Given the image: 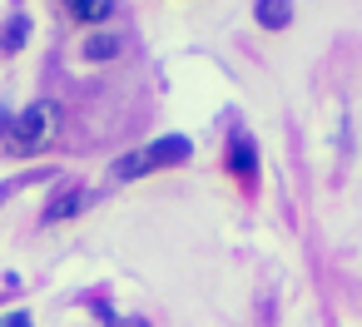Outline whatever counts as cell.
I'll return each instance as SVG.
<instances>
[{
    "instance_id": "4",
    "label": "cell",
    "mask_w": 362,
    "mask_h": 327,
    "mask_svg": "<svg viewBox=\"0 0 362 327\" xmlns=\"http://www.w3.org/2000/svg\"><path fill=\"white\" fill-rule=\"evenodd\" d=\"M60 6L70 11L75 25H105V20H115L119 0H60Z\"/></svg>"
},
{
    "instance_id": "2",
    "label": "cell",
    "mask_w": 362,
    "mask_h": 327,
    "mask_svg": "<svg viewBox=\"0 0 362 327\" xmlns=\"http://www.w3.org/2000/svg\"><path fill=\"white\" fill-rule=\"evenodd\" d=\"M55 134H60V105L55 100H35V105H25L21 109V119H16V149H45V144H55Z\"/></svg>"
},
{
    "instance_id": "8",
    "label": "cell",
    "mask_w": 362,
    "mask_h": 327,
    "mask_svg": "<svg viewBox=\"0 0 362 327\" xmlns=\"http://www.w3.org/2000/svg\"><path fill=\"white\" fill-rule=\"evenodd\" d=\"M25 35H30V20H25V16H11V20H6V35H0V50H21Z\"/></svg>"
},
{
    "instance_id": "3",
    "label": "cell",
    "mask_w": 362,
    "mask_h": 327,
    "mask_svg": "<svg viewBox=\"0 0 362 327\" xmlns=\"http://www.w3.org/2000/svg\"><path fill=\"white\" fill-rule=\"evenodd\" d=\"M90 203V189H80V184H65L50 203H45V213H40V223H65V218H80V208Z\"/></svg>"
},
{
    "instance_id": "6",
    "label": "cell",
    "mask_w": 362,
    "mask_h": 327,
    "mask_svg": "<svg viewBox=\"0 0 362 327\" xmlns=\"http://www.w3.org/2000/svg\"><path fill=\"white\" fill-rule=\"evenodd\" d=\"M228 169H233L243 184H253V179H258V149H253V139H248V134H233V139H228Z\"/></svg>"
},
{
    "instance_id": "1",
    "label": "cell",
    "mask_w": 362,
    "mask_h": 327,
    "mask_svg": "<svg viewBox=\"0 0 362 327\" xmlns=\"http://www.w3.org/2000/svg\"><path fill=\"white\" fill-rule=\"evenodd\" d=\"M184 159H189V139H184V134H164V139H154V144H144V149L119 154V159L110 164V174H115V179H139V174H149V169L184 164Z\"/></svg>"
},
{
    "instance_id": "7",
    "label": "cell",
    "mask_w": 362,
    "mask_h": 327,
    "mask_svg": "<svg viewBox=\"0 0 362 327\" xmlns=\"http://www.w3.org/2000/svg\"><path fill=\"white\" fill-rule=\"evenodd\" d=\"M253 16L263 30H283V25H293V0H258Z\"/></svg>"
},
{
    "instance_id": "5",
    "label": "cell",
    "mask_w": 362,
    "mask_h": 327,
    "mask_svg": "<svg viewBox=\"0 0 362 327\" xmlns=\"http://www.w3.org/2000/svg\"><path fill=\"white\" fill-rule=\"evenodd\" d=\"M119 50H124V35H119V30H100V35H85V40H80V55H85L90 65L119 60Z\"/></svg>"
},
{
    "instance_id": "9",
    "label": "cell",
    "mask_w": 362,
    "mask_h": 327,
    "mask_svg": "<svg viewBox=\"0 0 362 327\" xmlns=\"http://www.w3.org/2000/svg\"><path fill=\"white\" fill-rule=\"evenodd\" d=\"M0 327H30V317L25 312H11V317H0Z\"/></svg>"
}]
</instances>
